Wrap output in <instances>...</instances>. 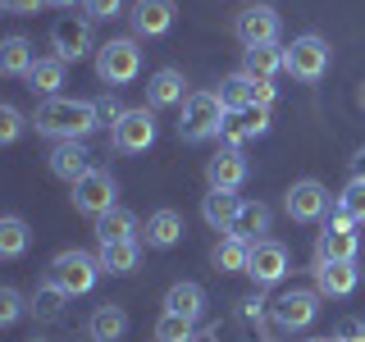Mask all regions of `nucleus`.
Returning a JSON list of instances; mask_svg holds the SVG:
<instances>
[{"label": "nucleus", "mask_w": 365, "mask_h": 342, "mask_svg": "<svg viewBox=\"0 0 365 342\" xmlns=\"http://www.w3.org/2000/svg\"><path fill=\"white\" fill-rule=\"evenodd\" d=\"M361 283L356 260H329V265H315V292L319 296H351Z\"/></svg>", "instance_id": "f3484780"}, {"label": "nucleus", "mask_w": 365, "mask_h": 342, "mask_svg": "<svg viewBox=\"0 0 365 342\" xmlns=\"http://www.w3.org/2000/svg\"><path fill=\"white\" fill-rule=\"evenodd\" d=\"M334 342H365V324H361V319H342Z\"/></svg>", "instance_id": "ea45409f"}, {"label": "nucleus", "mask_w": 365, "mask_h": 342, "mask_svg": "<svg viewBox=\"0 0 365 342\" xmlns=\"http://www.w3.org/2000/svg\"><path fill=\"white\" fill-rule=\"evenodd\" d=\"M224 100L220 91H192L187 105H182V119H178V137L182 142H205V137H220L224 128Z\"/></svg>", "instance_id": "7ed1b4c3"}, {"label": "nucleus", "mask_w": 365, "mask_h": 342, "mask_svg": "<svg viewBox=\"0 0 365 342\" xmlns=\"http://www.w3.org/2000/svg\"><path fill=\"white\" fill-rule=\"evenodd\" d=\"M96 260L106 274H137V265H142V242H106L96 251Z\"/></svg>", "instance_id": "c85d7f7f"}, {"label": "nucleus", "mask_w": 365, "mask_h": 342, "mask_svg": "<svg viewBox=\"0 0 365 342\" xmlns=\"http://www.w3.org/2000/svg\"><path fill=\"white\" fill-rule=\"evenodd\" d=\"M247 174H251V165H247V155L237 151V146H224V151H215L205 160V182L220 187V192H237L247 182Z\"/></svg>", "instance_id": "ddd939ff"}, {"label": "nucleus", "mask_w": 365, "mask_h": 342, "mask_svg": "<svg viewBox=\"0 0 365 342\" xmlns=\"http://www.w3.org/2000/svg\"><path fill=\"white\" fill-rule=\"evenodd\" d=\"M361 105H365V91H361Z\"/></svg>", "instance_id": "de8ad7c7"}, {"label": "nucleus", "mask_w": 365, "mask_h": 342, "mask_svg": "<svg viewBox=\"0 0 365 342\" xmlns=\"http://www.w3.org/2000/svg\"><path fill=\"white\" fill-rule=\"evenodd\" d=\"M46 165H51V174L60 178V182H68V187H73V182H83L91 169V151L83 142H55L51 146V155H46Z\"/></svg>", "instance_id": "4468645a"}, {"label": "nucleus", "mask_w": 365, "mask_h": 342, "mask_svg": "<svg viewBox=\"0 0 365 342\" xmlns=\"http://www.w3.org/2000/svg\"><path fill=\"white\" fill-rule=\"evenodd\" d=\"M142 237H146V247H155V251L178 247V242H182V214H178V210H155L151 219H146Z\"/></svg>", "instance_id": "5701e85b"}, {"label": "nucleus", "mask_w": 365, "mask_h": 342, "mask_svg": "<svg viewBox=\"0 0 365 342\" xmlns=\"http://www.w3.org/2000/svg\"><path fill=\"white\" fill-rule=\"evenodd\" d=\"M101 274H106V269H101V260H96V256H87V251H78V247L60 251V256H55L51 265H46V279H51L60 292H68V296L91 292Z\"/></svg>", "instance_id": "f03ea898"}, {"label": "nucleus", "mask_w": 365, "mask_h": 342, "mask_svg": "<svg viewBox=\"0 0 365 342\" xmlns=\"http://www.w3.org/2000/svg\"><path fill=\"white\" fill-rule=\"evenodd\" d=\"M128 23L137 37H165L174 28V0H137Z\"/></svg>", "instance_id": "dca6fc26"}, {"label": "nucleus", "mask_w": 365, "mask_h": 342, "mask_svg": "<svg viewBox=\"0 0 365 342\" xmlns=\"http://www.w3.org/2000/svg\"><path fill=\"white\" fill-rule=\"evenodd\" d=\"M101 123L96 100H68V96H51L41 100L37 114H32V128L51 142H83V137Z\"/></svg>", "instance_id": "f257e3e1"}, {"label": "nucleus", "mask_w": 365, "mask_h": 342, "mask_svg": "<svg viewBox=\"0 0 365 342\" xmlns=\"http://www.w3.org/2000/svg\"><path fill=\"white\" fill-rule=\"evenodd\" d=\"M306 342H334V338H306Z\"/></svg>", "instance_id": "a18cd8bd"}, {"label": "nucleus", "mask_w": 365, "mask_h": 342, "mask_svg": "<svg viewBox=\"0 0 365 342\" xmlns=\"http://www.w3.org/2000/svg\"><path fill=\"white\" fill-rule=\"evenodd\" d=\"M64 301H73V296H68V292H60L51 279H41V288L32 292L28 311L37 315V319H60V315H64Z\"/></svg>", "instance_id": "473e14b6"}, {"label": "nucleus", "mask_w": 365, "mask_h": 342, "mask_svg": "<svg viewBox=\"0 0 365 342\" xmlns=\"http://www.w3.org/2000/svg\"><path fill=\"white\" fill-rule=\"evenodd\" d=\"M269 133V110H247V114H224V146H242L247 137H260Z\"/></svg>", "instance_id": "4be33fe9"}, {"label": "nucleus", "mask_w": 365, "mask_h": 342, "mask_svg": "<svg viewBox=\"0 0 365 342\" xmlns=\"http://www.w3.org/2000/svg\"><path fill=\"white\" fill-rule=\"evenodd\" d=\"M64 73H68V64L60 60V55H41V60L32 64V73H28V87L37 91V96H46V100H51L55 91L64 87Z\"/></svg>", "instance_id": "a878e982"}, {"label": "nucleus", "mask_w": 365, "mask_h": 342, "mask_svg": "<svg viewBox=\"0 0 365 342\" xmlns=\"http://www.w3.org/2000/svg\"><path fill=\"white\" fill-rule=\"evenodd\" d=\"M247 274H251V283H256V288H274V283L288 274V247L274 242V237H260V242L251 247Z\"/></svg>", "instance_id": "f8f14e48"}, {"label": "nucleus", "mask_w": 365, "mask_h": 342, "mask_svg": "<svg viewBox=\"0 0 365 342\" xmlns=\"http://www.w3.org/2000/svg\"><path fill=\"white\" fill-rule=\"evenodd\" d=\"M351 178H365V146L351 155Z\"/></svg>", "instance_id": "37998d69"}, {"label": "nucleus", "mask_w": 365, "mask_h": 342, "mask_svg": "<svg viewBox=\"0 0 365 342\" xmlns=\"http://www.w3.org/2000/svg\"><path fill=\"white\" fill-rule=\"evenodd\" d=\"M237 306H242V319H260V306L265 301H260V296H247V301H237Z\"/></svg>", "instance_id": "79ce46f5"}, {"label": "nucleus", "mask_w": 365, "mask_h": 342, "mask_svg": "<svg viewBox=\"0 0 365 342\" xmlns=\"http://www.w3.org/2000/svg\"><path fill=\"white\" fill-rule=\"evenodd\" d=\"M87 19H119L123 14V0H83Z\"/></svg>", "instance_id": "4c0bfd02"}, {"label": "nucleus", "mask_w": 365, "mask_h": 342, "mask_svg": "<svg viewBox=\"0 0 365 342\" xmlns=\"http://www.w3.org/2000/svg\"><path fill=\"white\" fill-rule=\"evenodd\" d=\"M142 73V51L133 37H114L106 46H96V78L106 87H128Z\"/></svg>", "instance_id": "20e7f679"}, {"label": "nucleus", "mask_w": 365, "mask_h": 342, "mask_svg": "<svg viewBox=\"0 0 365 342\" xmlns=\"http://www.w3.org/2000/svg\"><path fill=\"white\" fill-rule=\"evenodd\" d=\"M220 100H224L228 114L256 110V78H251V73H228L224 83H220Z\"/></svg>", "instance_id": "b1692460"}, {"label": "nucleus", "mask_w": 365, "mask_h": 342, "mask_svg": "<svg viewBox=\"0 0 365 342\" xmlns=\"http://www.w3.org/2000/svg\"><path fill=\"white\" fill-rule=\"evenodd\" d=\"M114 197H119V182L110 178V169H91L83 182H73V210L87 219H101L106 210H114Z\"/></svg>", "instance_id": "6e6552de"}, {"label": "nucleus", "mask_w": 365, "mask_h": 342, "mask_svg": "<svg viewBox=\"0 0 365 342\" xmlns=\"http://www.w3.org/2000/svg\"><path fill=\"white\" fill-rule=\"evenodd\" d=\"M96 114H101V123H110V128H114V123H119V119H123L128 110H123V105H119L114 96H101V100H96Z\"/></svg>", "instance_id": "58836bf2"}, {"label": "nucleus", "mask_w": 365, "mask_h": 342, "mask_svg": "<svg viewBox=\"0 0 365 342\" xmlns=\"http://www.w3.org/2000/svg\"><path fill=\"white\" fill-rule=\"evenodd\" d=\"M283 210H288V219H297V224L329 219V192H324V182H315V178L292 182L288 197H283Z\"/></svg>", "instance_id": "9d476101"}, {"label": "nucleus", "mask_w": 365, "mask_h": 342, "mask_svg": "<svg viewBox=\"0 0 365 342\" xmlns=\"http://www.w3.org/2000/svg\"><path fill=\"white\" fill-rule=\"evenodd\" d=\"M96 228V242L106 247V242H142V224H137V214L133 210H123V205H114V210H106L101 219H91Z\"/></svg>", "instance_id": "6ab92c4d"}, {"label": "nucleus", "mask_w": 365, "mask_h": 342, "mask_svg": "<svg viewBox=\"0 0 365 342\" xmlns=\"http://www.w3.org/2000/svg\"><path fill=\"white\" fill-rule=\"evenodd\" d=\"M41 5H51V0H0V9H5V14H37Z\"/></svg>", "instance_id": "a19ab883"}, {"label": "nucleus", "mask_w": 365, "mask_h": 342, "mask_svg": "<svg viewBox=\"0 0 365 342\" xmlns=\"http://www.w3.org/2000/svg\"><path fill=\"white\" fill-rule=\"evenodd\" d=\"M192 338H197V319H182L174 311L155 319V342H192Z\"/></svg>", "instance_id": "72a5a7b5"}, {"label": "nucleus", "mask_w": 365, "mask_h": 342, "mask_svg": "<svg viewBox=\"0 0 365 342\" xmlns=\"http://www.w3.org/2000/svg\"><path fill=\"white\" fill-rule=\"evenodd\" d=\"M37 55H32V41L28 37H5L0 41V73L5 78H28Z\"/></svg>", "instance_id": "393cba45"}, {"label": "nucleus", "mask_w": 365, "mask_h": 342, "mask_svg": "<svg viewBox=\"0 0 365 342\" xmlns=\"http://www.w3.org/2000/svg\"><path fill=\"white\" fill-rule=\"evenodd\" d=\"M237 210H242V197H237V192H220V187H210V197L201 201V219L210 224L215 233H233Z\"/></svg>", "instance_id": "aec40b11"}, {"label": "nucleus", "mask_w": 365, "mask_h": 342, "mask_svg": "<svg viewBox=\"0 0 365 342\" xmlns=\"http://www.w3.org/2000/svg\"><path fill=\"white\" fill-rule=\"evenodd\" d=\"M233 37L242 41V51L279 46V9H274V5H247L242 14L233 19Z\"/></svg>", "instance_id": "0eeeda50"}, {"label": "nucleus", "mask_w": 365, "mask_h": 342, "mask_svg": "<svg viewBox=\"0 0 365 342\" xmlns=\"http://www.w3.org/2000/svg\"><path fill=\"white\" fill-rule=\"evenodd\" d=\"M28 247H32L28 224H23L19 214H5V219H0V256H5V260H19Z\"/></svg>", "instance_id": "2f4dec72"}, {"label": "nucleus", "mask_w": 365, "mask_h": 342, "mask_svg": "<svg viewBox=\"0 0 365 342\" xmlns=\"http://www.w3.org/2000/svg\"><path fill=\"white\" fill-rule=\"evenodd\" d=\"M356 247H361V237H356V219H351L347 210H329V224H324V233L315 237V265H329V260H356Z\"/></svg>", "instance_id": "423d86ee"}, {"label": "nucleus", "mask_w": 365, "mask_h": 342, "mask_svg": "<svg viewBox=\"0 0 365 342\" xmlns=\"http://www.w3.org/2000/svg\"><path fill=\"white\" fill-rule=\"evenodd\" d=\"M110 142H114V151H123V155L151 151V146H155V114L146 110V105H142V110H128L119 123H114Z\"/></svg>", "instance_id": "1a4fd4ad"}, {"label": "nucleus", "mask_w": 365, "mask_h": 342, "mask_svg": "<svg viewBox=\"0 0 365 342\" xmlns=\"http://www.w3.org/2000/svg\"><path fill=\"white\" fill-rule=\"evenodd\" d=\"M23 315V296L14 288H0V324H14Z\"/></svg>", "instance_id": "e433bc0d"}, {"label": "nucleus", "mask_w": 365, "mask_h": 342, "mask_svg": "<svg viewBox=\"0 0 365 342\" xmlns=\"http://www.w3.org/2000/svg\"><path fill=\"white\" fill-rule=\"evenodd\" d=\"M338 210H347L356 224H365V178H351L347 187L338 192Z\"/></svg>", "instance_id": "f704fd0d"}, {"label": "nucleus", "mask_w": 365, "mask_h": 342, "mask_svg": "<svg viewBox=\"0 0 365 342\" xmlns=\"http://www.w3.org/2000/svg\"><path fill=\"white\" fill-rule=\"evenodd\" d=\"M123 333H128V311H123V306L106 301V306L91 311V319H87V338L91 342H119Z\"/></svg>", "instance_id": "412c9836"}, {"label": "nucleus", "mask_w": 365, "mask_h": 342, "mask_svg": "<svg viewBox=\"0 0 365 342\" xmlns=\"http://www.w3.org/2000/svg\"><path fill=\"white\" fill-rule=\"evenodd\" d=\"M165 311H174L182 319H201V311H205L201 283H174V288L165 292Z\"/></svg>", "instance_id": "7c9ffc66"}, {"label": "nucleus", "mask_w": 365, "mask_h": 342, "mask_svg": "<svg viewBox=\"0 0 365 342\" xmlns=\"http://www.w3.org/2000/svg\"><path fill=\"white\" fill-rule=\"evenodd\" d=\"M210 260H215V269H220V274H247V260H251V242H242V237H233V233H224L220 242H215Z\"/></svg>", "instance_id": "bb28decb"}, {"label": "nucleus", "mask_w": 365, "mask_h": 342, "mask_svg": "<svg viewBox=\"0 0 365 342\" xmlns=\"http://www.w3.org/2000/svg\"><path fill=\"white\" fill-rule=\"evenodd\" d=\"M51 5H60V9H68V5H73V0H51Z\"/></svg>", "instance_id": "c03bdc74"}, {"label": "nucleus", "mask_w": 365, "mask_h": 342, "mask_svg": "<svg viewBox=\"0 0 365 342\" xmlns=\"http://www.w3.org/2000/svg\"><path fill=\"white\" fill-rule=\"evenodd\" d=\"M51 46H55V55L68 64V60H83L87 51H96L91 46V23L87 19H60L51 28Z\"/></svg>", "instance_id": "2eb2a0df"}, {"label": "nucleus", "mask_w": 365, "mask_h": 342, "mask_svg": "<svg viewBox=\"0 0 365 342\" xmlns=\"http://www.w3.org/2000/svg\"><path fill=\"white\" fill-rule=\"evenodd\" d=\"M315 315H319V292H306V288L283 292L279 301L269 306V319L283 328V333H292V328H306Z\"/></svg>", "instance_id": "9b49d317"}, {"label": "nucleus", "mask_w": 365, "mask_h": 342, "mask_svg": "<svg viewBox=\"0 0 365 342\" xmlns=\"http://www.w3.org/2000/svg\"><path fill=\"white\" fill-rule=\"evenodd\" d=\"M187 78H182V68H155L151 83H146V100H151V110H165V105H187Z\"/></svg>", "instance_id": "a211bd4d"}, {"label": "nucleus", "mask_w": 365, "mask_h": 342, "mask_svg": "<svg viewBox=\"0 0 365 342\" xmlns=\"http://www.w3.org/2000/svg\"><path fill=\"white\" fill-rule=\"evenodd\" d=\"M242 73L260 78V83H274L283 73V46H256V51H242Z\"/></svg>", "instance_id": "c756f323"}, {"label": "nucleus", "mask_w": 365, "mask_h": 342, "mask_svg": "<svg viewBox=\"0 0 365 342\" xmlns=\"http://www.w3.org/2000/svg\"><path fill=\"white\" fill-rule=\"evenodd\" d=\"M265 233H269V205H265V201H242L237 224H233V237H242V242L256 247Z\"/></svg>", "instance_id": "cd10ccee"}, {"label": "nucleus", "mask_w": 365, "mask_h": 342, "mask_svg": "<svg viewBox=\"0 0 365 342\" xmlns=\"http://www.w3.org/2000/svg\"><path fill=\"white\" fill-rule=\"evenodd\" d=\"M329 41L306 32V37H292V46H283V73H292L297 83H319L329 73Z\"/></svg>", "instance_id": "39448f33"}, {"label": "nucleus", "mask_w": 365, "mask_h": 342, "mask_svg": "<svg viewBox=\"0 0 365 342\" xmlns=\"http://www.w3.org/2000/svg\"><path fill=\"white\" fill-rule=\"evenodd\" d=\"M28 342H46V338H28Z\"/></svg>", "instance_id": "49530a36"}, {"label": "nucleus", "mask_w": 365, "mask_h": 342, "mask_svg": "<svg viewBox=\"0 0 365 342\" xmlns=\"http://www.w3.org/2000/svg\"><path fill=\"white\" fill-rule=\"evenodd\" d=\"M23 133V114L14 105H0V142H14Z\"/></svg>", "instance_id": "c9c22d12"}]
</instances>
